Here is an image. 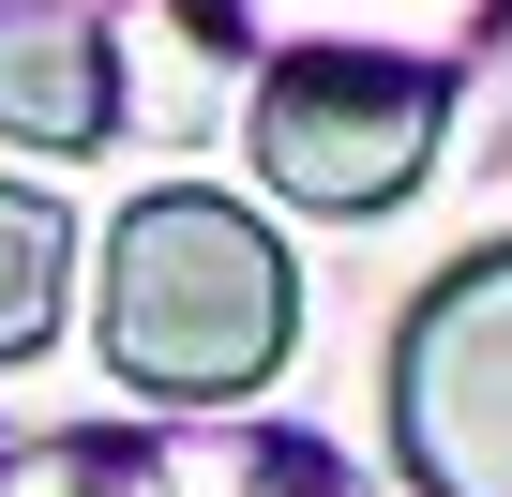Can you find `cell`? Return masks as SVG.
<instances>
[{
    "instance_id": "1",
    "label": "cell",
    "mask_w": 512,
    "mask_h": 497,
    "mask_svg": "<svg viewBox=\"0 0 512 497\" xmlns=\"http://www.w3.org/2000/svg\"><path fill=\"white\" fill-rule=\"evenodd\" d=\"M287 332H302V272L241 196L166 181L106 226V362H121V392L241 407V392H272Z\"/></svg>"
},
{
    "instance_id": "5",
    "label": "cell",
    "mask_w": 512,
    "mask_h": 497,
    "mask_svg": "<svg viewBox=\"0 0 512 497\" xmlns=\"http://www.w3.org/2000/svg\"><path fill=\"white\" fill-rule=\"evenodd\" d=\"M196 16L226 31V46H272V61H302V46H377V61H437V46H467L497 0H196Z\"/></svg>"
},
{
    "instance_id": "3",
    "label": "cell",
    "mask_w": 512,
    "mask_h": 497,
    "mask_svg": "<svg viewBox=\"0 0 512 497\" xmlns=\"http://www.w3.org/2000/svg\"><path fill=\"white\" fill-rule=\"evenodd\" d=\"M392 452L422 497H512V241L437 272L392 332Z\"/></svg>"
},
{
    "instance_id": "4",
    "label": "cell",
    "mask_w": 512,
    "mask_h": 497,
    "mask_svg": "<svg viewBox=\"0 0 512 497\" xmlns=\"http://www.w3.org/2000/svg\"><path fill=\"white\" fill-rule=\"evenodd\" d=\"M121 121V61L76 0H0V136L16 151H91Z\"/></svg>"
},
{
    "instance_id": "6",
    "label": "cell",
    "mask_w": 512,
    "mask_h": 497,
    "mask_svg": "<svg viewBox=\"0 0 512 497\" xmlns=\"http://www.w3.org/2000/svg\"><path fill=\"white\" fill-rule=\"evenodd\" d=\"M61 287H76V226H61V196L0 181V362H31V347L61 332Z\"/></svg>"
},
{
    "instance_id": "2",
    "label": "cell",
    "mask_w": 512,
    "mask_h": 497,
    "mask_svg": "<svg viewBox=\"0 0 512 497\" xmlns=\"http://www.w3.org/2000/svg\"><path fill=\"white\" fill-rule=\"evenodd\" d=\"M437 61H377V46H302L256 76V181L302 211H392L437 151Z\"/></svg>"
}]
</instances>
